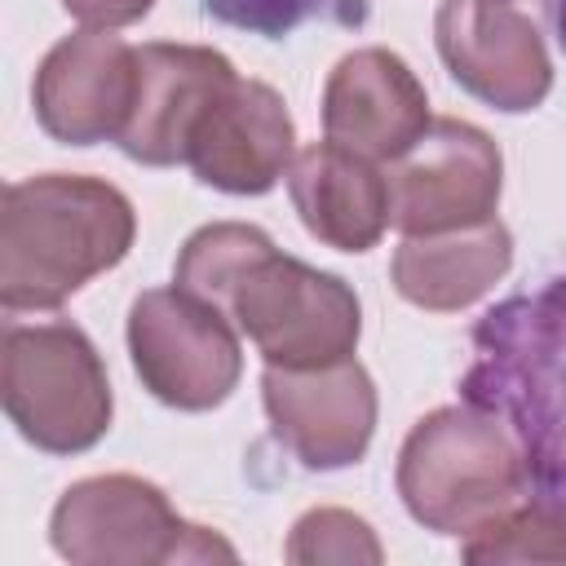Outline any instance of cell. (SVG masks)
I'll use <instances>...</instances> for the list:
<instances>
[{
    "label": "cell",
    "instance_id": "7c38bea8",
    "mask_svg": "<svg viewBox=\"0 0 566 566\" xmlns=\"http://www.w3.org/2000/svg\"><path fill=\"white\" fill-rule=\"evenodd\" d=\"M296 159L287 102L261 80H230L195 119L186 142L190 172L221 195H265Z\"/></svg>",
    "mask_w": 566,
    "mask_h": 566
},
{
    "label": "cell",
    "instance_id": "ffe728a7",
    "mask_svg": "<svg viewBox=\"0 0 566 566\" xmlns=\"http://www.w3.org/2000/svg\"><path fill=\"white\" fill-rule=\"evenodd\" d=\"M62 9L71 18H80L84 27L115 31V27H128V22L146 18L155 9V0H62Z\"/></svg>",
    "mask_w": 566,
    "mask_h": 566
},
{
    "label": "cell",
    "instance_id": "9a60e30c",
    "mask_svg": "<svg viewBox=\"0 0 566 566\" xmlns=\"http://www.w3.org/2000/svg\"><path fill=\"white\" fill-rule=\"evenodd\" d=\"M287 195L301 226L336 252L376 248L394 221L389 177L376 168V159L336 142H314L296 150L287 168Z\"/></svg>",
    "mask_w": 566,
    "mask_h": 566
},
{
    "label": "cell",
    "instance_id": "6da1fadb",
    "mask_svg": "<svg viewBox=\"0 0 566 566\" xmlns=\"http://www.w3.org/2000/svg\"><path fill=\"white\" fill-rule=\"evenodd\" d=\"M177 287L217 305L270 367H323L349 358L363 332L345 279L274 248L261 226L212 221L177 252Z\"/></svg>",
    "mask_w": 566,
    "mask_h": 566
},
{
    "label": "cell",
    "instance_id": "5b68a950",
    "mask_svg": "<svg viewBox=\"0 0 566 566\" xmlns=\"http://www.w3.org/2000/svg\"><path fill=\"white\" fill-rule=\"evenodd\" d=\"M0 398L9 424L49 455H80L111 429V380L97 345L66 318L4 323Z\"/></svg>",
    "mask_w": 566,
    "mask_h": 566
},
{
    "label": "cell",
    "instance_id": "30bf717a",
    "mask_svg": "<svg viewBox=\"0 0 566 566\" xmlns=\"http://www.w3.org/2000/svg\"><path fill=\"white\" fill-rule=\"evenodd\" d=\"M261 402L279 447L314 473L358 464L376 433V385L354 354L323 367L265 363Z\"/></svg>",
    "mask_w": 566,
    "mask_h": 566
},
{
    "label": "cell",
    "instance_id": "ac0fdd59",
    "mask_svg": "<svg viewBox=\"0 0 566 566\" xmlns=\"http://www.w3.org/2000/svg\"><path fill=\"white\" fill-rule=\"evenodd\" d=\"M287 562L296 566H323V562H380V544L376 531L349 513V509H310L305 517H296L292 535H287Z\"/></svg>",
    "mask_w": 566,
    "mask_h": 566
},
{
    "label": "cell",
    "instance_id": "4fadbf2b",
    "mask_svg": "<svg viewBox=\"0 0 566 566\" xmlns=\"http://www.w3.org/2000/svg\"><path fill=\"white\" fill-rule=\"evenodd\" d=\"M234 75L239 71L230 66V57L208 44H168V40L142 44L133 111L115 146L146 168L186 164V142L195 119Z\"/></svg>",
    "mask_w": 566,
    "mask_h": 566
},
{
    "label": "cell",
    "instance_id": "52a82bcc",
    "mask_svg": "<svg viewBox=\"0 0 566 566\" xmlns=\"http://www.w3.org/2000/svg\"><path fill=\"white\" fill-rule=\"evenodd\" d=\"M128 358L164 407L212 411L243 371L234 323L186 287H150L128 305Z\"/></svg>",
    "mask_w": 566,
    "mask_h": 566
},
{
    "label": "cell",
    "instance_id": "7a4b0ae2",
    "mask_svg": "<svg viewBox=\"0 0 566 566\" xmlns=\"http://www.w3.org/2000/svg\"><path fill=\"white\" fill-rule=\"evenodd\" d=\"M460 398L509 424L531 491L566 500V274L482 314Z\"/></svg>",
    "mask_w": 566,
    "mask_h": 566
},
{
    "label": "cell",
    "instance_id": "e0dca14e",
    "mask_svg": "<svg viewBox=\"0 0 566 566\" xmlns=\"http://www.w3.org/2000/svg\"><path fill=\"white\" fill-rule=\"evenodd\" d=\"M464 562H566V500L526 491L500 517L464 535Z\"/></svg>",
    "mask_w": 566,
    "mask_h": 566
},
{
    "label": "cell",
    "instance_id": "9c48e42d",
    "mask_svg": "<svg viewBox=\"0 0 566 566\" xmlns=\"http://www.w3.org/2000/svg\"><path fill=\"white\" fill-rule=\"evenodd\" d=\"M504 186L500 146L469 119H429V128L389 168V212L402 234H438L495 217Z\"/></svg>",
    "mask_w": 566,
    "mask_h": 566
},
{
    "label": "cell",
    "instance_id": "8fae6325",
    "mask_svg": "<svg viewBox=\"0 0 566 566\" xmlns=\"http://www.w3.org/2000/svg\"><path fill=\"white\" fill-rule=\"evenodd\" d=\"M137 93V49L84 27L57 40L35 71V119L62 146L119 142Z\"/></svg>",
    "mask_w": 566,
    "mask_h": 566
},
{
    "label": "cell",
    "instance_id": "5bb4252c",
    "mask_svg": "<svg viewBox=\"0 0 566 566\" xmlns=\"http://www.w3.org/2000/svg\"><path fill=\"white\" fill-rule=\"evenodd\" d=\"M429 128V97L416 71L380 49L345 53L323 88V133L327 142L358 150L367 159H398Z\"/></svg>",
    "mask_w": 566,
    "mask_h": 566
},
{
    "label": "cell",
    "instance_id": "8992f818",
    "mask_svg": "<svg viewBox=\"0 0 566 566\" xmlns=\"http://www.w3.org/2000/svg\"><path fill=\"white\" fill-rule=\"evenodd\" d=\"M53 553L75 566H155V562H234V548L208 526L186 522L168 495L137 473H97L62 491L49 517Z\"/></svg>",
    "mask_w": 566,
    "mask_h": 566
},
{
    "label": "cell",
    "instance_id": "277c9868",
    "mask_svg": "<svg viewBox=\"0 0 566 566\" xmlns=\"http://www.w3.org/2000/svg\"><path fill=\"white\" fill-rule=\"evenodd\" d=\"M526 491L531 473L517 438L473 402L429 411L398 451V495L407 513L438 535H473Z\"/></svg>",
    "mask_w": 566,
    "mask_h": 566
},
{
    "label": "cell",
    "instance_id": "44dd1931",
    "mask_svg": "<svg viewBox=\"0 0 566 566\" xmlns=\"http://www.w3.org/2000/svg\"><path fill=\"white\" fill-rule=\"evenodd\" d=\"M548 22H553V35L566 53V0H548Z\"/></svg>",
    "mask_w": 566,
    "mask_h": 566
},
{
    "label": "cell",
    "instance_id": "ba28073f",
    "mask_svg": "<svg viewBox=\"0 0 566 566\" xmlns=\"http://www.w3.org/2000/svg\"><path fill=\"white\" fill-rule=\"evenodd\" d=\"M544 22L548 0H442L433 44L447 75L469 97L522 115L553 88Z\"/></svg>",
    "mask_w": 566,
    "mask_h": 566
},
{
    "label": "cell",
    "instance_id": "2e32d148",
    "mask_svg": "<svg viewBox=\"0 0 566 566\" xmlns=\"http://www.w3.org/2000/svg\"><path fill=\"white\" fill-rule=\"evenodd\" d=\"M513 265V234L500 217H486L478 226L438 230V234H407L394 252V287L402 301L455 314L482 301Z\"/></svg>",
    "mask_w": 566,
    "mask_h": 566
},
{
    "label": "cell",
    "instance_id": "d6986e66",
    "mask_svg": "<svg viewBox=\"0 0 566 566\" xmlns=\"http://www.w3.org/2000/svg\"><path fill=\"white\" fill-rule=\"evenodd\" d=\"M327 0H199V9L234 31L261 35V40H283L301 22H310Z\"/></svg>",
    "mask_w": 566,
    "mask_h": 566
},
{
    "label": "cell",
    "instance_id": "3957f363",
    "mask_svg": "<svg viewBox=\"0 0 566 566\" xmlns=\"http://www.w3.org/2000/svg\"><path fill=\"white\" fill-rule=\"evenodd\" d=\"M137 234L133 203L97 177L40 172L0 199V305L57 310L88 279L115 270Z\"/></svg>",
    "mask_w": 566,
    "mask_h": 566
}]
</instances>
